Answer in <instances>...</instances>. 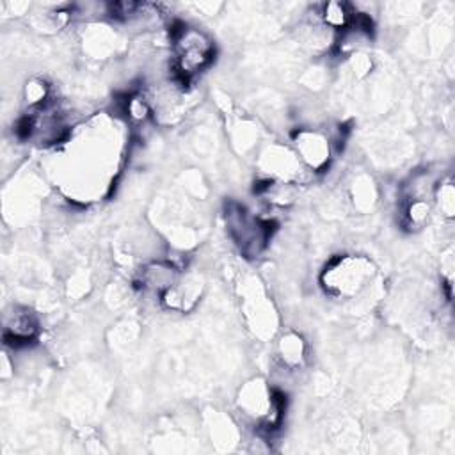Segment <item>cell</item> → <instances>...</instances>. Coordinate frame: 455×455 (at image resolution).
<instances>
[{"instance_id": "6da1fadb", "label": "cell", "mask_w": 455, "mask_h": 455, "mask_svg": "<svg viewBox=\"0 0 455 455\" xmlns=\"http://www.w3.org/2000/svg\"><path fill=\"white\" fill-rule=\"evenodd\" d=\"M174 48V80L185 85L197 71L204 69L215 53L212 39L199 28L176 23L171 30Z\"/></svg>"}, {"instance_id": "7a4b0ae2", "label": "cell", "mask_w": 455, "mask_h": 455, "mask_svg": "<svg viewBox=\"0 0 455 455\" xmlns=\"http://www.w3.org/2000/svg\"><path fill=\"white\" fill-rule=\"evenodd\" d=\"M226 224L231 238L240 245V251L247 258H256L272 236L274 224L251 217L243 206L229 203L226 208Z\"/></svg>"}, {"instance_id": "3957f363", "label": "cell", "mask_w": 455, "mask_h": 455, "mask_svg": "<svg viewBox=\"0 0 455 455\" xmlns=\"http://www.w3.org/2000/svg\"><path fill=\"white\" fill-rule=\"evenodd\" d=\"M370 274H371V263L366 261L364 258H359V256L338 258L334 263H331L325 268L322 275V283L334 295H352L364 286Z\"/></svg>"}, {"instance_id": "277c9868", "label": "cell", "mask_w": 455, "mask_h": 455, "mask_svg": "<svg viewBox=\"0 0 455 455\" xmlns=\"http://www.w3.org/2000/svg\"><path fill=\"white\" fill-rule=\"evenodd\" d=\"M37 334V318L27 307H18L4 322V339L12 347L28 345Z\"/></svg>"}, {"instance_id": "5b68a950", "label": "cell", "mask_w": 455, "mask_h": 455, "mask_svg": "<svg viewBox=\"0 0 455 455\" xmlns=\"http://www.w3.org/2000/svg\"><path fill=\"white\" fill-rule=\"evenodd\" d=\"M300 158L313 169L320 171L329 162V140L315 132H299L295 137Z\"/></svg>"}, {"instance_id": "8992f818", "label": "cell", "mask_w": 455, "mask_h": 455, "mask_svg": "<svg viewBox=\"0 0 455 455\" xmlns=\"http://www.w3.org/2000/svg\"><path fill=\"white\" fill-rule=\"evenodd\" d=\"M355 12L345 2H329L322 5L320 18L325 27L334 30H347L354 21Z\"/></svg>"}, {"instance_id": "52a82bcc", "label": "cell", "mask_w": 455, "mask_h": 455, "mask_svg": "<svg viewBox=\"0 0 455 455\" xmlns=\"http://www.w3.org/2000/svg\"><path fill=\"white\" fill-rule=\"evenodd\" d=\"M281 354L286 364L297 366L304 357V345L297 334H288L281 341Z\"/></svg>"}, {"instance_id": "ba28073f", "label": "cell", "mask_w": 455, "mask_h": 455, "mask_svg": "<svg viewBox=\"0 0 455 455\" xmlns=\"http://www.w3.org/2000/svg\"><path fill=\"white\" fill-rule=\"evenodd\" d=\"M48 98H50V91H48V85L43 80L34 78L25 85V100H27L30 108H37V107L46 105Z\"/></svg>"}, {"instance_id": "9c48e42d", "label": "cell", "mask_w": 455, "mask_h": 455, "mask_svg": "<svg viewBox=\"0 0 455 455\" xmlns=\"http://www.w3.org/2000/svg\"><path fill=\"white\" fill-rule=\"evenodd\" d=\"M439 197H441V210L446 217L453 215V188L451 183H443L439 188Z\"/></svg>"}]
</instances>
